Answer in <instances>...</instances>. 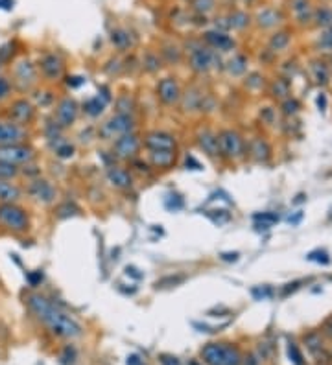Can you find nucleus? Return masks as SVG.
Here are the masks:
<instances>
[{"label":"nucleus","instance_id":"nucleus-1","mask_svg":"<svg viewBox=\"0 0 332 365\" xmlns=\"http://www.w3.org/2000/svg\"><path fill=\"white\" fill-rule=\"evenodd\" d=\"M26 304L28 308L34 312V315L41 323H45L48 326V330L54 336L59 337H80L81 336V325L74 317H70L69 314H65L63 310L58 308L54 302H50L46 297L39 295V293H32L26 297Z\"/></svg>","mask_w":332,"mask_h":365},{"label":"nucleus","instance_id":"nucleus-2","mask_svg":"<svg viewBox=\"0 0 332 365\" xmlns=\"http://www.w3.org/2000/svg\"><path fill=\"white\" fill-rule=\"evenodd\" d=\"M201 359L207 365H240V350L229 343H209L201 348Z\"/></svg>","mask_w":332,"mask_h":365},{"label":"nucleus","instance_id":"nucleus-3","mask_svg":"<svg viewBox=\"0 0 332 365\" xmlns=\"http://www.w3.org/2000/svg\"><path fill=\"white\" fill-rule=\"evenodd\" d=\"M0 225L12 233H24L30 227V218L23 207L15 203H0Z\"/></svg>","mask_w":332,"mask_h":365},{"label":"nucleus","instance_id":"nucleus-4","mask_svg":"<svg viewBox=\"0 0 332 365\" xmlns=\"http://www.w3.org/2000/svg\"><path fill=\"white\" fill-rule=\"evenodd\" d=\"M34 160V149L26 148L23 144H12V146H0V162L17 166L28 164Z\"/></svg>","mask_w":332,"mask_h":365},{"label":"nucleus","instance_id":"nucleus-5","mask_svg":"<svg viewBox=\"0 0 332 365\" xmlns=\"http://www.w3.org/2000/svg\"><path fill=\"white\" fill-rule=\"evenodd\" d=\"M133 120L129 114H116L113 118L109 120L107 124H103V127L100 129V135L103 138H115V137H122V135H127V133L133 131Z\"/></svg>","mask_w":332,"mask_h":365},{"label":"nucleus","instance_id":"nucleus-6","mask_svg":"<svg viewBox=\"0 0 332 365\" xmlns=\"http://www.w3.org/2000/svg\"><path fill=\"white\" fill-rule=\"evenodd\" d=\"M218 148L220 153L227 157H238L242 153V138L235 131H222L218 137Z\"/></svg>","mask_w":332,"mask_h":365},{"label":"nucleus","instance_id":"nucleus-7","mask_svg":"<svg viewBox=\"0 0 332 365\" xmlns=\"http://www.w3.org/2000/svg\"><path fill=\"white\" fill-rule=\"evenodd\" d=\"M26 138V131L23 126L13 122H0V146H12L21 144Z\"/></svg>","mask_w":332,"mask_h":365},{"label":"nucleus","instance_id":"nucleus-8","mask_svg":"<svg viewBox=\"0 0 332 365\" xmlns=\"http://www.w3.org/2000/svg\"><path fill=\"white\" fill-rule=\"evenodd\" d=\"M138 148H140V142H138L137 135L127 133V135H122V137L116 138L113 151H115V155L116 157H120V159H131L133 155L138 151Z\"/></svg>","mask_w":332,"mask_h":365},{"label":"nucleus","instance_id":"nucleus-9","mask_svg":"<svg viewBox=\"0 0 332 365\" xmlns=\"http://www.w3.org/2000/svg\"><path fill=\"white\" fill-rule=\"evenodd\" d=\"M10 118H12L13 124H19V126L28 124L30 120L34 118V107H32V103L26 102V100L13 102L12 107H10Z\"/></svg>","mask_w":332,"mask_h":365},{"label":"nucleus","instance_id":"nucleus-10","mask_svg":"<svg viewBox=\"0 0 332 365\" xmlns=\"http://www.w3.org/2000/svg\"><path fill=\"white\" fill-rule=\"evenodd\" d=\"M157 92H159V98L164 103L172 105L179 100L181 92H179V85L178 81L172 80V78H164V80L159 81V87H157Z\"/></svg>","mask_w":332,"mask_h":365},{"label":"nucleus","instance_id":"nucleus-11","mask_svg":"<svg viewBox=\"0 0 332 365\" xmlns=\"http://www.w3.org/2000/svg\"><path fill=\"white\" fill-rule=\"evenodd\" d=\"M28 192L34 196L37 201H43V203H52L54 198H56V190L52 187L50 182L45 181V179H37L30 185Z\"/></svg>","mask_w":332,"mask_h":365},{"label":"nucleus","instance_id":"nucleus-12","mask_svg":"<svg viewBox=\"0 0 332 365\" xmlns=\"http://www.w3.org/2000/svg\"><path fill=\"white\" fill-rule=\"evenodd\" d=\"M76 114H78V105L70 98H65L63 102L58 105V111H56V116H58V122L61 127L70 126L76 120Z\"/></svg>","mask_w":332,"mask_h":365},{"label":"nucleus","instance_id":"nucleus-13","mask_svg":"<svg viewBox=\"0 0 332 365\" xmlns=\"http://www.w3.org/2000/svg\"><path fill=\"white\" fill-rule=\"evenodd\" d=\"M146 146L149 148V151H159V149H176V140L172 135L162 131L149 133L146 138Z\"/></svg>","mask_w":332,"mask_h":365},{"label":"nucleus","instance_id":"nucleus-14","mask_svg":"<svg viewBox=\"0 0 332 365\" xmlns=\"http://www.w3.org/2000/svg\"><path fill=\"white\" fill-rule=\"evenodd\" d=\"M41 70H43V74L46 78H50V80H56L61 76L63 72V63H61V59L58 56H54V54H48L41 59Z\"/></svg>","mask_w":332,"mask_h":365},{"label":"nucleus","instance_id":"nucleus-15","mask_svg":"<svg viewBox=\"0 0 332 365\" xmlns=\"http://www.w3.org/2000/svg\"><path fill=\"white\" fill-rule=\"evenodd\" d=\"M15 78H17V83L21 89H28L32 83L35 81V70L32 67V63L28 61H21L17 65V69H15Z\"/></svg>","mask_w":332,"mask_h":365},{"label":"nucleus","instance_id":"nucleus-16","mask_svg":"<svg viewBox=\"0 0 332 365\" xmlns=\"http://www.w3.org/2000/svg\"><path fill=\"white\" fill-rule=\"evenodd\" d=\"M212 61H214L212 52L205 50V48H198V50L192 54V59H190L192 69H194L196 72H207V70L211 69Z\"/></svg>","mask_w":332,"mask_h":365},{"label":"nucleus","instance_id":"nucleus-17","mask_svg":"<svg viewBox=\"0 0 332 365\" xmlns=\"http://www.w3.org/2000/svg\"><path fill=\"white\" fill-rule=\"evenodd\" d=\"M107 179L116 189H127V187H131V175L124 168H109Z\"/></svg>","mask_w":332,"mask_h":365},{"label":"nucleus","instance_id":"nucleus-18","mask_svg":"<svg viewBox=\"0 0 332 365\" xmlns=\"http://www.w3.org/2000/svg\"><path fill=\"white\" fill-rule=\"evenodd\" d=\"M149 160L153 166H159V168H168V166L174 164L176 160V153L174 149H159V151H151L149 153Z\"/></svg>","mask_w":332,"mask_h":365},{"label":"nucleus","instance_id":"nucleus-19","mask_svg":"<svg viewBox=\"0 0 332 365\" xmlns=\"http://www.w3.org/2000/svg\"><path fill=\"white\" fill-rule=\"evenodd\" d=\"M21 198V190L13 182L0 179V203H15Z\"/></svg>","mask_w":332,"mask_h":365},{"label":"nucleus","instance_id":"nucleus-20","mask_svg":"<svg viewBox=\"0 0 332 365\" xmlns=\"http://www.w3.org/2000/svg\"><path fill=\"white\" fill-rule=\"evenodd\" d=\"M205 39L209 45H212L214 48H218V50H229V48H233V39H229L225 34H216V32H209V34H205Z\"/></svg>","mask_w":332,"mask_h":365},{"label":"nucleus","instance_id":"nucleus-21","mask_svg":"<svg viewBox=\"0 0 332 365\" xmlns=\"http://www.w3.org/2000/svg\"><path fill=\"white\" fill-rule=\"evenodd\" d=\"M200 148L209 155H218L220 148H218V137L212 133L205 131L200 135Z\"/></svg>","mask_w":332,"mask_h":365},{"label":"nucleus","instance_id":"nucleus-22","mask_svg":"<svg viewBox=\"0 0 332 365\" xmlns=\"http://www.w3.org/2000/svg\"><path fill=\"white\" fill-rule=\"evenodd\" d=\"M105 100H100V96H96V98H91V100H87L85 102V113L87 114H91V116H98V114H102V111H103V107H105Z\"/></svg>","mask_w":332,"mask_h":365},{"label":"nucleus","instance_id":"nucleus-23","mask_svg":"<svg viewBox=\"0 0 332 365\" xmlns=\"http://www.w3.org/2000/svg\"><path fill=\"white\" fill-rule=\"evenodd\" d=\"M111 41H113V45L118 46V48H127V46L131 45L129 34L124 32V30H115V32L111 34Z\"/></svg>","mask_w":332,"mask_h":365},{"label":"nucleus","instance_id":"nucleus-24","mask_svg":"<svg viewBox=\"0 0 332 365\" xmlns=\"http://www.w3.org/2000/svg\"><path fill=\"white\" fill-rule=\"evenodd\" d=\"M19 173V170L15 166L12 164H6V162H0V179L2 181H8V179H12Z\"/></svg>","mask_w":332,"mask_h":365},{"label":"nucleus","instance_id":"nucleus-25","mask_svg":"<svg viewBox=\"0 0 332 365\" xmlns=\"http://www.w3.org/2000/svg\"><path fill=\"white\" fill-rule=\"evenodd\" d=\"M229 65H231V67H229L231 74H242V72L246 70V59H244L242 56L235 57V59H233Z\"/></svg>","mask_w":332,"mask_h":365},{"label":"nucleus","instance_id":"nucleus-26","mask_svg":"<svg viewBox=\"0 0 332 365\" xmlns=\"http://www.w3.org/2000/svg\"><path fill=\"white\" fill-rule=\"evenodd\" d=\"M116 107H118V111H120L118 114H129V111H131V107H133V100L129 96L118 98V102H116Z\"/></svg>","mask_w":332,"mask_h":365},{"label":"nucleus","instance_id":"nucleus-27","mask_svg":"<svg viewBox=\"0 0 332 365\" xmlns=\"http://www.w3.org/2000/svg\"><path fill=\"white\" fill-rule=\"evenodd\" d=\"M56 153H58V157H61V159H69V157H72V153H74V148H72L70 144H63V146H59V148L56 149Z\"/></svg>","mask_w":332,"mask_h":365},{"label":"nucleus","instance_id":"nucleus-28","mask_svg":"<svg viewBox=\"0 0 332 365\" xmlns=\"http://www.w3.org/2000/svg\"><path fill=\"white\" fill-rule=\"evenodd\" d=\"M26 279H28L30 286L35 288V286H39L41 282H43V273H41V271H32V273L26 275Z\"/></svg>","mask_w":332,"mask_h":365},{"label":"nucleus","instance_id":"nucleus-29","mask_svg":"<svg viewBox=\"0 0 332 365\" xmlns=\"http://www.w3.org/2000/svg\"><path fill=\"white\" fill-rule=\"evenodd\" d=\"M271 45L279 50V48H282V46H286L288 45V37H286V34H279L277 37H273V41H271Z\"/></svg>","mask_w":332,"mask_h":365},{"label":"nucleus","instance_id":"nucleus-30","mask_svg":"<svg viewBox=\"0 0 332 365\" xmlns=\"http://www.w3.org/2000/svg\"><path fill=\"white\" fill-rule=\"evenodd\" d=\"M194 6L200 12H209L212 10V0H194Z\"/></svg>","mask_w":332,"mask_h":365},{"label":"nucleus","instance_id":"nucleus-31","mask_svg":"<svg viewBox=\"0 0 332 365\" xmlns=\"http://www.w3.org/2000/svg\"><path fill=\"white\" fill-rule=\"evenodd\" d=\"M231 24L236 26V28H242V26L246 24V15H244V13H235V15L231 17Z\"/></svg>","mask_w":332,"mask_h":365},{"label":"nucleus","instance_id":"nucleus-32","mask_svg":"<svg viewBox=\"0 0 332 365\" xmlns=\"http://www.w3.org/2000/svg\"><path fill=\"white\" fill-rule=\"evenodd\" d=\"M290 358H293V361L297 365H303V358H301V354H299V350H297V347L295 345H290Z\"/></svg>","mask_w":332,"mask_h":365},{"label":"nucleus","instance_id":"nucleus-33","mask_svg":"<svg viewBox=\"0 0 332 365\" xmlns=\"http://www.w3.org/2000/svg\"><path fill=\"white\" fill-rule=\"evenodd\" d=\"M8 94H10V83H8V80L0 78V100L6 98Z\"/></svg>","mask_w":332,"mask_h":365},{"label":"nucleus","instance_id":"nucleus-34","mask_svg":"<svg viewBox=\"0 0 332 365\" xmlns=\"http://www.w3.org/2000/svg\"><path fill=\"white\" fill-rule=\"evenodd\" d=\"M160 363H162V365H181L178 358L168 356V354H162V356H160Z\"/></svg>","mask_w":332,"mask_h":365},{"label":"nucleus","instance_id":"nucleus-35","mask_svg":"<svg viewBox=\"0 0 332 365\" xmlns=\"http://www.w3.org/2000/svg\"><path fill=\"white\" fill-rule=\"evenodd\" d=\"M255 220H262V222H269V223H273V222H277V220H279V216H275V214H268V212H266V214H257V216H255Z\"/></svg>","mask_w":332,"mask_h":365},{"label":"nucleus","instance_id":"nucleus-36","mask_svg":"<svg viewBox=\"0 0 332 365\" xmlns=\"http://www.w3.org/2000/svg\"><path fill=\"white\" fill-rule=\"evenodd\" d=\"M81 83H83V78H80V76H72V78L67 80V85L69 87H80Z\"/></svg>","mask_w":332,"mask_h":365},{"label":"nucleus","instance_id":"nucleus-37","mask_svg":"<svg viewBox=\"0 0 332 365\" xmlns=\"http://www.w3.org/2000/svg\"><path fill=\"white\" fill-rule=\"evenodd\" d=\"M222 258H224V260H233V262H235L236 258H238V253H224V255H222Z\"/></svg>","mask_w":332,"mask_h":365},{"label":"nucleus","instance_id":"nucleus-38","mask_svg":"<svg viewBox=\"0 0 332 365\" xmlns=\"http://www.w3.org/2000/svg\"><path fill=\"white\" fill-rule=\"evenodd\" d=\"M135 271H137V268H126L127 275H133L135 279H140V277H142V273H135Z\"/></svg>","mask_w":332,"mask_h":365},{"label":"nucleus","instance_id":"nucleus-39","mask_svg":"<svg viewBox=\"0 0 332 365\" xmlns=\"http://www.w3.org/2000/svg\"><path fill=\"white\" fill-rule=\"evenodd\" d=\"M127 365H140L138 356H131V358H127Z\"/></svg>","mask_w":332,"mask_h":365},{"label":"nucleus","instance_id":"nucleus-40","mask_svg":"<svg viewBox=\"0 0 332 365\" xmlns=\"http://www.w3.org/2000/svg\"><path fill=\"white\" fill-rule=\"evenodd\" d=\"M13 4V0H0V8H6V10H10Z\"/></svg>","mask_w":332,"mask_h":365}]
</instances>
